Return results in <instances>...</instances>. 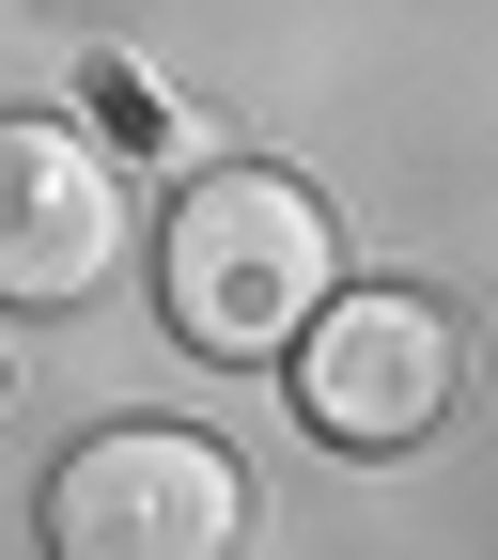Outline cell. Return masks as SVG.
<instances>
[{"label": "cell", "instance_id": "2", "mask_svg": "<svg viewBox=\"0 0 498 560\" xmlns=\"http://www.w3.org/2000/svg\"><path fill=\"white\" fill-rule=\"evenodd\" d=\"M47 545L62 560H234L250 545V467L219 436H187V420H109L47 482Z\"/></svg>", "mask_w": 498, "mask_h": 560}, {"label": "cell", "instance_id": "4", "mask_svg": "<svg viewBox=\"0 0 498 560\" xmlns=\"http://www.w3.org/2000/svg\"><path fill=\"white\" fill-rule=\"evenodd\" d=\"M109 265H125V172H109V140L47 125V109H0V296L16 312H79Z\"/></svg>", "mask_w": 498, "mask_h": 560}, {"label": "cell", "instance_id": "3", "mask_svg": "<svg viewBox=\"0 0 498 560\" xmlns=\"http://www.w3.org/2000/svg\"><path fill=\"white\" fill-rule=\"evenodd\" d=\"M452 389H467V327L405 280H374V296L327 280V312L297 327V420L327 452H420L452 420Z\"/></svg>", "mask_w": 498, "mask_h": 560}, {"label": "cell", "instance_id": "1", "mask_svg": "<svg viewBox=\"0 0 498 560\" xmlns=\"http://www.w3.org/2000/svg\"><path fill=\"white\" fill-rule=\"evenodd\" d=\"M327 265H343V234H327V202L297 172H202L157 219V312H172L187 359L250 374L327 312Z\"/></svg>", "mask_w": 498, "mask_h": 560}]
</instances>
